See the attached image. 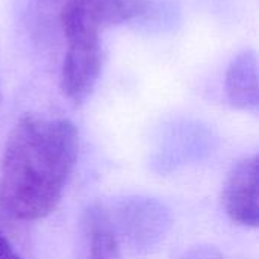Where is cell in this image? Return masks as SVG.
Masks as SVG:
<instances>
[{
    "label": "cell",
    "mask_w": 259,
    "mask_h": 259,
    "mask_svg": "<svg viewBox=\"0 0 259 259\" xmlns=\"http://www.w3.org/2000/svg\"><path fill=\"white\" fill-rule=\"evenodd\" d=\"M223 206L232 222L259 226V158L247 156L238 161L228 175L223 188Z\"/></svg>",
    "instance_id": "obj_4"
},
{
    "label": "cell",
    "mask_w": 259,
    "mask_h": 259,
    "mask_svg": "<svg viewBox=\"0 0 259 259\" xmlns=\"http://www.w3.org/2000/svg\"><path fill=\"white\" fill-rule=\"evenodd\" d=\"M178 259H223V255L212 246H194L185 250Z\"/></svg>",
    "instance_id": "obj_8"
},
{
    "label": "cell",
    "mask_w": 259,
    "mask_h": 259,
    "mask_svg": "<svg viewBox=\"0 0 259 259\" xmlns=\"http://www.w3.org/2000/svg\"><path fill=\"white\" fill-rule=\"evenodd\" d=\"M58 17L67 39L61 88L73 103L80 105L93 94L102 73V17L96 0H68Z\"/></svg>",
    "instance_id": "obj_2"
},
{
    "label": "cell",
    "mask_w": 259,
    "mask_h": 259,
    "mask_svg": "<svg viewBox=\"0 0 259 259\" xmlns=\"http://www.w3.org/2000/svg\"><path fill=\"white\" fill-rule=\"evenodd\" d=\"M44 2H47V3H53V5H59L61 8H62V5L65 3V2H68V0H44ZM59 8V9H61Z\"/></svg>",
    "instance_id": "obj_10"
},
{
    "label": "cell",
    "mask_w": 259,
    "mask_h": 259,
    "mask_svg": "<svg viewBox=\"0 0 259 259\" xmlns=\"http://www.w3.org/2000/svg\"><path fill=\"white\" fill-rule=\"evenodd\" d=\"M85 228L88 235V255L85 259H121L118 238L109 214L103 208L93 206L88 209Z\"/></svg>",
    "instance_id": "obj_6"
},
{
    "label": "cell",
    "mask_w": 259,
    "mask_h": 259,
    "mask_svg": "<svg viewBox=\"0 0 259 259\" xmlns=\"http://www.w3.org/2000/svg\"><path fill=\"white\" fill-rule=\"evenodd\" d=\"M0 259H20L12 244L0 234Z\"/></svg>",
    "instance_id": "obj_9"
},
{
    "label": "cell",
    "mask_w": 259,
    "mask_h": 259,
    "mask_svg": "<svg viewBox=\"0 0 259 259\" xmlns=\"http://www.w3.org/2000/svg\"><path fill=\"white\" fill-rule=\"evenodd\" d=\"M77 153L79 134L70 120L21 117L3 149L2 208L26 222L52 214L61 202Z\"/></svg>",
    "instance_id": "obj_1"
},
{
    "label": "cell",
    "mask_w": 259,
    "mask_h": 259,
    "mask_svg": "<svg viewBox=\"0 0 259 259\" xmlns=\"http://www.w3.org/2000/svg\"><path fill=\"white\" fill-rule=\"evenodd\" d=\"M226 93L237 109L255 111L259 103L258 61L255 52H243L231 62L226 74Z\"/></svg>",
    "instance_id": "obj_5"
},
{
    "label": "cell",
    "mask_w": 259,
    "mask_h": 259,
    "mask_svg": "<svg viewBox=\"0 0 259 259\" xmlns=\"http://www.w3.org/2000/svg\"><path fill=\"white\" fill-rule=\"evenodd\" d=\"M102 21L123 23L141 15L150 0H96Z\"/></svg>",
    "instance_id": "obj_7"
},
{
    "label": "cell",
    "mask_w": 259,
    "mask_h": 259,
    "mask_svg": "<svg viewBox=\"0 0 259 259\" xmlns=\"http://www.w3.org/2000/svg\"><path fill=\"white\" fill-rule=\"evenodd\" d=\"M118 243H126L135 255L159 249L171 226L168 209L150 197H127L109 215Z\"/></svg>",
    "instance_id": "obj_3"
}]
</instances>
